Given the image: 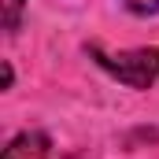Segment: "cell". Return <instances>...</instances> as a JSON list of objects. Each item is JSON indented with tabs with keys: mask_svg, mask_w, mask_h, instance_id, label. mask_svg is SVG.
I'll return each instance as SVG.
<instances>
[{
	"mask_svg": "<svg viewBox=\"0 0 159 159\" xmlns=\"http://www.w3.org/2000/svg\"><path fill=\"white\" fill-rule=\"evenodd\" d=\"M93 56L100 59L104 70H111L129 89H152V85H159V48H133V52H119V56H107V52L93 48Z\"/></svg>",
	"mask_w": 159,
	"mask_h": 159,
	"instance_id": "cell-1",
	"label": "cell"
},
{
	"mask_svg": "<svg viewBox=\"0 0 159 159\" xmlns=\"http://www.w3.org/2000/svg\"><path fill=\"white\" fill-rule=\"evenodd\" d=\"M48 137L41 133V129H26V133H19V137H11V144L4 148V156L0 159H48Z\"/></svg>",
	"mask_w": 159,
	"mask_h": 159,
	"instance_id": "cell-2",
	"label": "cell"
},
{
	"mask_svg": "<svg viewBox=\"0 0 159 159\" xmlns=\"http://www.w3.org/2000/svg\"><path fill=\"white\" fill-rule=\"evenodd\" d=\"M0 7H4V30H7V34H15V30H19V22H22L26 0H0Z\"/></svg>",
	"mask_w": 159,
	"mask_h": 159,
	"instance_id": "cell-3",
	"label": "cell"
},
{
	"mask_svg": "<svg viewBox=\"0 0 159 159\" xmlns=\"http://www.w3.org/2000/svg\"><path fill=\"white\" fill-rule=\"evenodd\" d=\"M133 15H156L159 11V0H122Z\"/></svg>",
	"mask_w": 159,
	"mask_h": 159,
	"instance_id": "cell-4",
	"label": "cell"
},
{
	"mask_svg": "<svg viewBox=\"0 0 159 159\" xmlns=\"http://www.w3.org/2000/svg\"><path fill=\"white\" fill-rule=\"evenodd\" d=\"M11 81H15V70H11V63H4V89H11Z\"/></svg>",
	"mask_w": 159,
	"mask_h": 159,
	"instance_id": "cell-5",
	"label": "cell"
}]
</instances>
